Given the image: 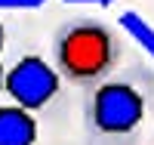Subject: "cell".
I'll use <instances>...</instances> for the list:
<instances>
[{
    "mask_svg": "<svg viewBox=\"0 0 154 145\" xmlns=\"http://www.w3.org/2000/svg\"><path fill=\"white\" fill-rule=\"evenodd\" d=\"M0 90H3V65H0Z\"/></svg>",
    "mask_w": 154,
    "mask_h": 145,
    "instance_id": "obj_8",
    "label": "cell"
},
{
    "mask_svg": "<svg viewBox=\"0 0 154 145\" xmlns=\"http://www.w3.org/2000/svg\"><path fill=\"white\" fill-rule=\"evenodd\" d=\"M37 121L22 105H0V145H34Z\"/></svg>",
    "mask_w": 154,
    "mask_h": 145,
    "instance_id": "obj_4",
    "label": "cell"
},
{
    "mask_svg": "<svg viewBox=\"0 0 154 145\" xmlns=\"http://www.w3.org/2000/svg\"><path fill=\"white\" fill-rule=\"evenodd\" d=\"M0 49H3V25H0Z\"/></svg>",
    "mask_w": 154,
    "mask_h": 145,
    "instance_id": "obj_9",
    "label": "cell"
},
{
    "mask_svg": "<svg viewBox=\"0 0 154 145\" xmlns=\"http://www.w3.org/2000/svg\"><path fill=\"white\" fill-rule=\"evenodd\" d=\"M145 93L130 80H105L86 102L89 130L102 139H130L145 121Z\"/></svg>",
    "mask_w": 154,
    "mask_h": 145,
    "instance_id": "obj_2",
    "label": "cell"
},
{
    "mask_svg": "<svg viewBox=\"0 0 154 145\" xmlns=\"http://www.w3.org/2000/svg\"><path fill=\"white\" fill-rule=\"evenodd\" d=\"M56 71L59 77L77 84V87H93L114 71L120 56V43L102 22L93 19H77L65 25L56 34Z\"/></svg>",
    "mask_w": 154,
    "mask_h": 145,
    "instance_id": "obj_1",
    "label": "cell"
},
{
    "mask_svg": "<svg viewBox=\"0 0 154 145\" xmlns=\"http://www.w3.org/2000/svg\"><path fill=\"white\" fill-rule=\"evenodd\" d=\"M46 0H0V9H40Z\"/></svg>",
    "mask_w": 154,
    "mask_h": 145,
    "instance_id": "obj_6",
    "label": "cell"
},
{
    "mask_svg": "<svg viewBox=\"0 0 154 145\" xmlns=\"http://www.w3.org/2000/svg\"><path fill=\"white\" fill-rule=\"evenodd\" d=\"M65 3H77V6H111L114 0H65Z\"/></svg>",
    "mask_w": 154,
    "mask_h": 145,
    "instance_id": "obj_7",
    "label": "cell"
},
{
    "mask_svg": "<svg viewBox=\"0 0 154 145\" xmlns=\"http://www.w3.org/2000/svg\"><path fill=\"white\" fill-rule=\"evenodd\" d=\"M120 28L154 59V25L151 22H145L139 12H123V16H120Z\"/></svg>",
    "mask_w": 154,
    "mask_h": 145,
    "instance_id": "obj_5",
    "label": "cell"
},
{
    "mask_svg": "<svg viewBox=\"0 0 154 145\" xmlns=\"http://www.w3.org/2000/svg\"><path fill=\"white\" fill-rule=\"evenodd\" d=\"M59 80H62L59 71L40 56H22L9 71H3V90L12 96L16 105H22L28 111L46 108L62 87Z\"/></svg>",
    "mask_w": 154,
    "mask_h": 145,
    "instance_id": "obj_3",
    "label": "cell"
}]
</instances>
